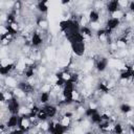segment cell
Wrapping results in <instances>:
<instances>
[{"label": "cell", "mask_w": 134, "mask_h": 134, "mask_svg": "<svg viewBox=\"0 0 134 134\" xmlns=\"http://www.w3.org/2000/svg\"><path fill=\"white\" fill-rule=\"evenodd\" d=\"M67 128L68 127H66V126H64L61 121H59V122H55V125H54V130H53V133L54 134H63L64 132H66L67 131Z\"/></svg>", "instance_id": "obj_11"}, {"label": "cell", "mask_w": 134, "mask_h": 134, "mask_svg": "<svg viewBox=\"0 0 134 134\" xmlns=\"http://www.w3.org/2000/svg\"><path fill=\"white\" fill-rule=\"evenodd\" d=\"M37 118H38L40 121H42V122H44V121L47 120L48 115H47L46 111L44 110V108H40V110H39L38 113H37Z\"/></svg>", "instance_id": "obj_15"}, {"label": "cell", "mask_w": 134, "mask_h": 134, "mask_svg": "<svg viewBox=\"0 0 134 134\" xmlns=\"http://www.w3.org/2000/svg\"><path fill=\"white\" fill-rule=\"evenodd\" d=\"M47 0H40L37 4V8L41 14H45L48 12V6H47Z\"/></svg>", "instance_id": "obj_12"}, {"label": "cell", "mask_w": 134, "mask_h": 134, "mask_svg": "<svg viewBox=\"0 0 134 134\" xmlns=\"http://www.w3.org/2000/svg\"><path fill=\"white\" fill-rule=\"evenodd\" d=\"M90 119H91L92 124H94V125H99V124L103 121L102 114H99L98 111H96L94 114H92V115L90 116Z\"/></svg>", "instance_id": "obj_16"}, {"label": "cell", "mask_w": 134, "mask_h": 134, "mask_svg": "<svg viewBox=\"0 0 134 134\" xmlns=\"http://www.w3.org/2000/svg\"><path fill=\"white\" fill-rule=\"evenodd\" d=\"M99 18H100L99 13L95 9H92L88 15V20L90 23H97L99 21Z\"/></svg>", "instance_id": "obj_10"}, {"label": "cell", "mask_w": 134, "mask_h": 134, "mask_svg": "<svg viewBox=\"0 0 134 134\" xmlns=\"http://www.w3.org/2000/svg\"><path fill=\"white\" fill-rule=\"evenodd\" d=\"M130 131H131L132 133H134V125H133V126H131V130H130Z\"/></svg>", "instance_id": "obj_24"}, {"label": "cell", "mask_w": 134, "mask_h": 134, "mask_svg": "<svg viewBox=\"0 0 134 134\" xmlns=\"http://www.w3.org/2000/svg\"><path fill=\"white\" fill-rule=\"evenodd\" d=\"M119 25H120V19L116 17H112L106 21V28H109L112 30L116 29Z\"/></svg>", "instance_id": "obj_5"}, {"label": "cell", "mask_w": 134, "mask_h": 134, "mask_svg": "<svg viewBox=\"0 0 134 134\" xmlns=\"http://www.w3.org/2000/svg\"><path fill=\"white\" fill-rule=\"evenodd\" d=\"M106 8H107V12H108V13L114 14V13H116V12L119 10L120 5H119V2L114 1V0H110V1L106 4Z\"/></svg>", "instance_id": "obj_6"}, {"label": "cell", "mask_w": 134, "mask_h": 134, "mask_svg": "<svg viewBox=\"0 0 134 134\" xmlns=\"http://www.w3.org/2000/svg\"><path fill=\"white\" fill-rule=\"evenodd\" d=\"M129 8H130L131 12H134V0L129 3Z\"/></svg>", "instance_id": "obj_22"}, {"label": "cell", "mask_w": 134, "mask_h": 134, "mask_svg": "<svg viewBox=\"0 0 134 134\" xmlns=\"http://www.w3.org/2000/svg\"><path fill=\"white\" fill-rule=\"evenodd\" d=\"M97 111V109H95V108H92V107H90V108H87L86 110H85V116H87V117H90L92 114H94L95 112Z\"/></svg>", "instance_id": "obj_20"}, {"label": "cell", "mask_w": 134, "mask_h": 134, "mask_svg": "<svg viewBox=\"0 0 134 134\" xmlns=\"http://www.w3.org/2000/svg\"><path fill=\"white\" fill-rule=\"evenodd\" d=\"M71 45V49L73 51V53L77 57H82L84 55L85 51H86V44L84 41H80V42H75L70 44Z\"/></svg>", "instance_id": "obj_2"}, {"label": "cell", "mask_w": 134, "mask_h": 134, "mask_svg": "<svg viewBox=\"0 0 134 134\" xmlns=\"http://www.w3.org/2000/svg\"><path fill=\"white\" fill-rule=\"evenodd\" d=\"M119 111H120L121 113H124V114H129V113L132 112V107H131L129 104L124 103V104H121V105L119 106Z\"/></svg>", "instance_id": "obj_17"}, {"label": "cell", "mask_w": 134, "mask_h": 134, "mask_svg": "<svg viewBox=\"0 0 134 134\" xmlns=\"http://www.w3.org/2000/svg\"><path fill=\"white\" fill-rule=\"evenodd\" d=\"M30 42H31V45L34 47H38V46H40L43 43V39H42V37H41L40 34L34 32L32 36H31V41Z\"/></svg>", "instance_id": "obj_9"}, {"label": "cell", "mask_w": 134, "mask_h": 134, "mask_svg": "<svg viewBox=\"0 0 134 134\" xmlns=\"http://www.w3.org/2000/svg\"><path fill=\"white\" fill-rule=\"evenodd\" d=\"M49 98H50V93H49V91H43V92H41V94H40V96H39L40 103H41V104H44V105L49 102Z\"/></svg>", "instance_id": "obj_14"}, {"label": "cell", "mask_w": 134, "mask_h": 134, "mask_svg": "<svg viewBox=\"0 0 134 134\" xmlns=\"http://www.w3.org/2000/svg\"><path fill=\"white\" fill-rule=\"evenodd\" d=\"M83 35H84V37L86 38V37H92V30H91V28H89L88 26H81V30H80Z\"/></svg>", "instance_id": "obj_19"}, {"label": "cell", "mask_w": 134, "mask_h": 134, "mask_svg": "<svg viewBox=\"0 0 134 134\" xmlns=\"http://www.w3.org/2000/svg\"><path fill=\"white\" fill-rule=\"evenodd\" d=\"M71 2V0H61V3L63 4V5H67V4H69Z\"/></svg>", "instance_id": "obj_23"}, {"label": "cell", "mask_w": 134, "mask_h": 134, "mask_svg": "<svg viewBox=\"0 0 134 134\" xmlns=\"http://www.w3.org/2000/svg\"><path fill=\"white\" fill-rule=\"evenodd\" d=\"M119 79L122 80V81H128V80H131V69H126L124 71L120 72L119 74Z\"/></svg>", "instance_id": "obj_18"}, {"label": "cell", "mask_w": 134, "mask_h": 134, "mask_svg": "<svg viewBox=\"0 0 134 134\" xmlns=\"http://www.w3.org/2000/svg\"><path fill=\"white\" fill-rule=\"evenodd\" d=\"M18 88H19V90L22 91L24 94H31V93L34 92V90H35L32 84H30V83H28V82H24V81H23V82H20V83L18 84Z\"/></svg>", "instance_id": "obj_3"}, {"label": "cell", "mask_w": 134, "mask_h": 134, "mask_svg": "<svg viewBox=\"0 0 134 134\" xmlns=\"http://www.w3.org/2000/svg\"><path fill=\"white\" fill-rule=\"evenodd\" d=\"M44 110L46 111L48 117H54L58 113V109L54 105H50V104H45V106L43 107Z\"/></svg>", "instance_id": "obj_8"}, {"label": "cell", "mask_w": 134, "mask_h": 134, "mask_svg": "<svg viewBox=\"0 0 134 134\" xmlns=\"http://www.w3.org/2000/svg\"><path fill=\"white\" fill-rule=\"evenodd\" d=\"M15 64H6V65H4V66H1L0 67V72H1V74L2 75H6V74H8L12 70H14L15 69Z\"/></svg>", "instance_id": "obj_13"}, {"label": "cell", "mask_w": 134, "mask_h": 134, "mask_svg": "<svg viewBox=\"0 0 134 134\" xmlns=\"http://www.w3.org/2000/svg\"><path fill=\"white\" fill-rule=\"evenodd\" d=\"M6 103H7V109H8L9 113H12V114H19L21 105H20V102H19L17 96H13Z\"/></svg>", "instance_id": "obj_1"}, {"label": "cell", "mask_w": 134, "mask_h": 134, "mask_svg": "<svg viewBox=\"0 0 134 134\" xmlns=\"http://www.w3.org/2000/svg\"><path fill=\"white\" fill-rule=\"evenodd\" d=\"M113 131H114L115 133H122V132H124L122 126H121L120 124H115V125L113 126Z\"/></svg>", "instance_id": "obj_21"}, {"label": "cell", "mask_w": 134, "mask_h": 134, "mask_svg": "<svg viewBox=\"0 0 134 134\" xmlns=\"http://www.w3.org/2000/svg\"><path fill=\"white\" fill-rule=\"evenodd\" d=\"M107 66H108V59L107 58H100L96 61L95 68L98 72H104L107 69Z\"/></svg>", "instance_id": "obj_7"}, {"label": "cell", "mask_w": 134, "mask_h": 134, "mask_svg": "<svg viewBox=\"0 0 134 134\" xmlns=\"http://www.w3.org/2000/svg\"><path fill=\"white\" fill-rule=\"evenodd\" d=\"M19 118H20V115L19 114H12L9 117H8V119H7V121H6V128L8 129H14V128H16V127H18V125H19Z\"/></svg>", "instance_id": "obj_4"}]
</instances>
